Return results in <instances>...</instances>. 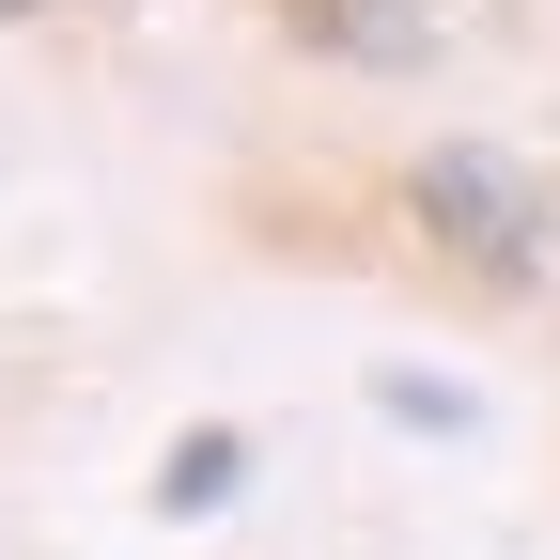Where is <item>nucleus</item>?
I'll list each match as a JSON object with an SVG mask.
<instances>
[{
	"label": "nucleus",
	"instance_id": "f257e3e1",
	"mask_svg": "<svg viewBox=\"0 0 560 560\" xmlns=\"http://www.w3.org/2000/svg\"><path fill=\"white\" fill-rule=\"evenodd\" d=\"M405 202H420V234H436L452 265H482L499 296H529V280L560 265V202L499 156V140H436V156L405 172Z\"/></svg>",
	"mask_w": 560,
	"mask_h": 560
},
{
	"label": "nucleus",
	"instance_id": "f03ea898",
	"mask_svg": "<svg viewBox=\"0 0 560 560\" xmlns=\"http://www.w3.org/2000/svg\"><path fill=\"white\" fill-rule=\"evenodd\" d=\"M280 32L312 62H359V79H420L452 47V0H280Z\"/></svg>",
	"mask_w": 560,
	"mask_h": 560
},
{
	"label": "nucleus",
	"instance_id": "7ed1b4c3",
	"mask_svg": "<svg viewBox=\"0 0 560 560\" xmlns=\"http://www.w3.org/2000/svg\"><path fill=\"white\" fill-rule=\"evenodd\" d=\"M234 482H249V436H234V420H187V436L156 452V514L187 529V514H219Z\"/></svg>",
	"mask_w": 560,
	"mask_h": 560
},
{
	"label": "nucleus",
	"instance_id": "20e7f679",
	"mask_svg": "<svg viewBox=\"0 0 560 560\" xmlns=\"http://www.w3.org/2000/svg\"><path fill=\"white\" fill-rule=\"evenodd\" d=\"M16 16H62V0H0V32H16Z\"/></svg>",
	"mask_w": 560,
	"mask_h": 560
}]
</instances>
